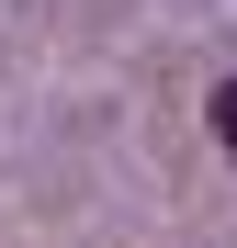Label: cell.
Masks as SVG:
<instances>
[{
  "label": "cell",
  "mask_w": 237,
  "mask_h": 248,
  "mask_svg": "<svg viewBox=\"0 0 237 248\" xmlns=\"http://www.w3.org/2000/svg\"><path fill=\"white\" fill-rule=\"evenodd\" d=\"M215 147L237 158V79H215Z\"/></svg>",
  "instance_id": "cell-1"
}]
</instances>
